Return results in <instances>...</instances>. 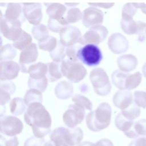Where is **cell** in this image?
Wrapping results in <instances>:
<instances>
[{
  "label": "cell",
  "instance_id": "46",
  "mask_svg": "<svg viewBox=\"0 0 146 146\" xmlns=\"http://www.w3.org/2000/svg\"><path fill=\"white\" fill-rule=\"evenodd\" d=\"M0 90L13 94L15 91V85L13 82L10 80L1 81Z\"/></svg>",
  "mask_w": 146,
  "mask_h": 146
},
{
  "label": "cell",
  "instance_id": "25",
  "mask_svg": "<svg viewBox=\"0 0 146 146\" xmlns=\"http://www.w3.org/2000/svg\"><path fill=\"white\" fill-rule=\"evenodd\" d=\"M47 66V78L50 82H55L62 77L63 74L61 72L60 64L59 63L51 62L48 63Z\"/></svg>",
  "mask_w": 146,
  "mask_h": 146
},
{
  "label": "cell",
  "instance_id": "19",
  "mask_svg": "<svg viewBox=\"0 0 146 146\" xmlns=\"http://www.w3.org/2000/svg\"><path fill=\"white\" fill-rule=\"evenodd\" d=\"M4 18L14 21H19L21 23L25 21L23 7L21 3H9L7 5Z\"/></svg>",
  "mask_w": 146,
  "mask_h": 146
},
{
  "label": "cell",
  "instance_id": "50",
  "mask_svg": "<svg viewBox=\"0 0 146 146\" xmlns=\"http://www.w3.org/2000/svg\"><path fill=\"white\" fill-rule=\"evenodd\" d=\"M91 6L101 7L106 9H108L113 6L114 3H88Z\"/></svg>",
  "mask_w": 146,
  "mask_h": 146
},
{
  "label": "cell",
  "instance_id": "22",
  "mask_svg": "<svg viewBox=\"0 0 146 146\" xmlns=\"http://www.w3.org/2000/svg\"><path fill=\"white\" fill-rule=\"evenodd\" d=\"M124 135L130 139L146 136V119H140L134 123L131 128Z\"/></svg>",
  "mask_w": 146,
  "mask_h": 146
},
{
  "label": "cell",
  "instance_id": "28",
  "mask_svg": "<svg viewBox=\"0 0 146 146\" xmlns=\"http://www.w3.org/2000/svg\"><path fill=\"white\" fill-rule=\"evenodd\" d=\"M120 26L122 30L127 34H136L137 29V21L133 18H121Z\"/></svg>",
  "mask_w": 146,
  "mask_h": 146
},
{
  "label": "cell",
  "instance_id": "20",
  "mask_svg": "<svg viewBox=\"0 0 146 146\" xmlns=\"http://www.w3.org/2000/svg\"><path fill=\"white\" fill-rule=\"evenodd\" d=\"M117 63L121 71L128 72L136 68L138 61L136 57L132 54H124L117 58Z\"/></svg>",
  "mask_w": 146,
  "mask_h": 146
},
{
  "label": "cell",
  "instance_id": "44",
  "mask_svg": "<svg viewBox=\"0 0 146 146\" xmlns=\"http://www.w3.org/2000/svg\"><path fill=\"white\" fill-rule=\"evenodd\" d=\"M1 146H18L19 141L16 136L7 138L1 134Z\"/></svg>",
  "mask_w": 146,
  "mask_h": 146
},
{
  "label": "cell",
  "instance_id": "5",
  "mask_svg": "<svg viewBox=\"0 0 146 146\" xmlns=\"http://www.w3.org/2000/svg\"><path fill=\"white\" fill-rule=\"evenodd\" d=\"M90 79L95 92L98 95L106 96L110 92L111 84L106 72L103 68H94L90 72Z\"/></svg>",
  "mask_w": 146,
  "mask_h": 146
},
{
  "label": "cell",
  "instance_id": "3",
  "mask_svg": "<svg viewBox=\"0 0 146 146\" xmlns=\"http://www.w3.org/2000/svg\"><path fill=\"white\" fill-rule=\"evenodd\" d=\"M50 138L55 146H75L81 142L83 132L79 127L70 128L60 127L51 132Z\"/></svg>",
  "mask_w": 146,
  "mask_h": 146
},
{
  "label": "cell",
  "instance_id": "32",
  "mask_svg": "<svg viewBox=\"0 0 146 146\" xmlns=\"http://www.w3.org/2000/svg\"><path fill=\"white\" fill-rule=\"evenodd\" d=\"M64 19L67 25L75 23L82 19V13L80 11L79 8H70L67 9Z\"/></svg>",
  "mask_w": 146,
  "mask_h": 146
},
{
  "label": "cell",
  "instance_id": "45",
  "mask_svg": "<svg viewBox=\"0 0 146 146\" xmlns=\"http://www.w3.org/2000/svg\"><path fill=\"white\" fill-rule=\"evenodd\" d=\"M44 143L43 138H38L35 136H31L25 141L24 146H44Z\"/></svg>",
  "mask_w": 146,
  "mask_h": 146
},
{
  "label": "cell",
  "instance_id": "31",
  "mask_svg": "<svg viewBox=\"0 0 146 146\" xmlns=\"http://www.w3.org/2000/svg\"><path fill=\"white\" fill-rule=\"evenodd\" d=\"M58 42L56 39L52 36H47L42 39L38 40L39 48L42 50L51 52L57 46Z\"/></svg>",
  "mask_w": 146,
  "mask_h": 146
},
{
  "label": "cell",
  "instance_id": "16",
  "mask_svg": "<svg viewBox=\"0 0 146 146\" xmlns=\"http://www.w3.org/2000/svg\"><path fill=\"white\" fill-rule=\"evenodd\" d=\"M20 66L14 61H4L1 62V81L10 80L17 78L19 71Z\"/></svg>",
  "mask_w": 146,
  "mask_h": 146
},
{
  "label": "cell",
  "instance_id": "4",
  "mask_svg": "<svg viewBox=\"0 0 146 146\" xmlns=\"http://www.w3.org/2000/svg\"><path fill=\"white\" fill-rule=\"evenodd\" d=\"M77 57L83 64L88 66H96L101 62L103 55L97 45L87 44L78 50Z\"/></svg>",
  "mask_w": 146,
  "mask_h": 146
},
{
  "label": "cell",
  "instance_id": "34",
  "mask_svg": "<svg viewBox=\"0 0 146 146\" xmlns=\"http://www.w3.org/2000/svg\"><path fill=\"white\" fill-rule=\"evenodd\" d=\"M47 85L48 79L46 76L39 79H35L29 77L28 80V86L30 89L36 90L41 92L46 90Z\"/></svg>",
  "mask_w": 146,
  "mask_h": 146
},
{
  "label": "cell",
  "instance_id": "52",
  "mask_svg": "<svg viewBox=\"0 0 146 146\" xmlns=\"http://www.w3.org/2000/svg\"><path fill=\"white\" fill-rule=\"evenodd\" d=\"M142 72L144 76V77L146 78V62L144 64L143 68H142Z\"/></svg>",
  "mask_w": 146,
  "mask_h": 146
},
{
  "label": "cell",
  "instance_id": "53",
  "mask_svg": "<svg viewBox=\"0 0 146 146\" xmlns=\"http://www.w3.org/2000/svg\"><path fill=\"white\" fill-rule=\"evenodd\" d=\"M78 4H79L78 3H66V5L69 7H73L78 5Z\"/></svg>",
  "mask_w": 146,
  "mask_h": 146
},
{
  "label": "cell",
  "instance_id": "13",
  "mask_svg": "<svg viewBox=\"0 0 146 146\" xmlns=\"http://www.w3.org/2000/svg\"><path fill=\"white\" fill-rule=\"evenodd\" d=\"M23 10L25 18L30 23L38 25L42 19V5L38 3H24Z\"/></svg>",
  "mask_w": 146,
  "mask_h": 146
},
{
  "label": "cell",
  "instance_id": "10",
  "mask_svg": "<svg viewBox=\"0 0 146 146\" xmlns=\"http://www.w3.org/2000/svg\"><path fill=\"white\" fill-rule=\"evenodd\" d=\"M21 24L18 21L1 18L0 25L1 32L6 38L14 42L19 37L23 31L21 28Z\"/></svg>",
  "mask_w": 146,
  "mask_h": 146
},
{
  "label": "cell",
  "instance_id": "41",
  "mask_svg": "<svg viewBox=\"0 0 146 146\" xmlns=\"http://www.w3.org/2000/svg\"><path fill=\"white\" fill-rule=\"evenodd\" d=\"M137 11L132 3H125L122 9V18H133V15Z\"/></svg>",
  "mask_w": 146,
  "mask_h": 146
},
{
  "label": "cell",
  "instance_id": "37",
  "mask_svg": "<svg viewBox=\"0 0 146 146\" xmlns=\"http://www.w3.org/2000/svg\"><path fill=\"white\" fill-rule=\"evenodd\" d=\"M65 46L60 41H58L57 46L55 48L50 52V55L52 59L56 63L63 61L66 56Z\"/></svg>",
  "mask_w": 146,
  "mask_h": 146
},
{
  "label": "cell",
  "instance_id": "14",
  "mask_svg": "<svg viewBox=\"0 0 146 146\" xmlns=\"http://www.w3.org/2000/svg\"><path fill=\"white\" fill-rule=\"evenodd\" d=\"M81 36V32L78 27L68 25L60 32V42L68 47L79 42Z\"/></svg>",
  "mask_w": 146,
  "mask_h": 146
},
{
  "label": "cell",
  "instance_id": "36",
  "mask_svg": "<svg viewBox=\"0 0 146 146\" xmlns=\"http://www.w3.org/2000/svg\"><path fill=\"white\" fill-rule=\"evenodd\" d=\"M121 113L126 119L133 121V120L137 119L140 116V107L133 102L128 108L121 110Z\"/></svg>",
  "mask_w": 146,
  "mask_h": 146
},
{
  "label": "cell",
  "instance_id": "29",
  "mask_svg": "<svg viewBox=\"0 0 146 146\" xmlns=\"http://www.w3.org/2000/svg\"><path fill=\"white\" fill-rule=\"evenodd\" d=\"M31 36L23 30L19 37L13 42V46L15 48L23 50L31 43Z\"/></svg>",
  "mask_w": 146,
  "mask_h": 146
},
{
  "label": "cell",
  "instance_id": "18",
  "mask_svg": "<svg viewBox=\"0 0 146 146\" xmlns=\"http://www.w3.org/2000/svg\"><path fill=\"white\" fill-rule=\"evenodd\" d=\"M112 100L116 107L123 110L133 103L132 94L129 90H119L114 94Z\"/></svg>",
  "mask_w": 146,
  "mask_h": 146
},
{
  "label": "cell",
  "instance_id": "48",
  "mask_svg": "<svg viewBox=\"0 0 146 146\" xmlns=\"http://www.w3.org/2000/svg\"><path fill=\"white\" fill-rule=\"evenodd\" d=\"M128 146H146V136H141L133 139Z\"/></svg>",
  "mask_w": 146,
  "mask_h": 146
},
{
  "label": "cell",
  "instance_id": "30",
  "mask_svg": "<svg viewBox=\"0 0 146 146\" xmlns=\"http://www.w3.org/2000/svg\"><path fill=\"white\" fill-rule=\"evenodd\" d=\"M0 55L1 62L9 61L15 57L17 51L13 46L10 44H7L1 46Z\"/></svg>",
  "mask_w": 146,
  "mask_h": 146
},
{
  "label": "cell",
  "instance_id": "8",
  "mask_svg": "<svg viewBox=\"0 0 146 146\" xmlns=\"http://www.w3.org/2000/svg\"><path fill=\"white\" fill-rule=\"evenodd\" d=\"M84 109L82 106L77 103L70 104L63 115V120L66 125L72 128L80 124L85 116Z\"/></svg>",
  "mask_w": 146,
  "mask_h": 146
},
{
  "label": "cell",
  "instance_id": "23",
  "mask_svg": "<svg viewBox=\"0 0 146 146\" xmlns=\"http://www.w3.org/2000/svg\"><path fill=\"white\" fill-rule=\"evenodd\" d=\"M47 72V64L38 62L30 66L28 68L27 73L29 74L30 78L35 79H39L45 77Z\"/></svg>",
  "mask_w": 146,
  "mask_h": 146
},
{
  "label": "cell",
  "instance_id": "33",
  "mask_svg": "<svg viewBox=\"0 0 146 146\" xmlns=\"http://www.w3.org/2000/svg\"><path fill=\"white\" fill-rule=\"evenodd\" d=\"M42 100L43 96L42 92L34 89H30L28 90L24 96L25 102L27 106H29L33 103H42Z\"/></svg>",
  "mask_w": 146,
  "mask_h": 146
},
{
  "label": "cell",
  "instance_id": "15",
  "mask_svg": "<svg viewBox=\"0 0 146 146\" xmlns=\"http://www.w3.org/2000/svg\"><path fill=\"white\" fill-rule=\"evenodd\" d=\"M108 46L110 50L114 54H121L126 52L129 47L127 39L120 33H113L108 40Z\"/></svg>",
  "mask_w": 146,
  "mask_h": 146
},
{
  "label": "cell",
  "instance_id": "42",
  "mask_svg": "<svg viewBox=\"0 0 146 146\" xmlns=\"http://www.w3.org/2000/svg\"><path fill=\"white\" fill-rule=\"evenodd\" d=\"M137 29L136 34L138 35L137 40L139 42H143L146 38V23L141 21H137Z\"/></svg>",
  "mask_w": 146,
  "mask_h": 146
},
{
  "label": "cell",
  "instance_id": "35",
  "mask_svg": "<svg viewBox=\"0 0 146 146\" xmlns=\"http://www.w3.org/2000/svg\"><path fill=\"white\" fill-rule=\"evenodd\" d=\"M142 75L139 71L132 74H129L125 82V88L127 90H131L136 88L141 83Z\"/></svg>",
  "mask_w": 146,
  "mask_h": 146
},
{
  "label": "cell",
  "instance_id": "26",
  "mask_svg": "<svg viewBox=\"0 0 146 146\" xmlns=\"http://www.w3.org/2000/svg\"><path fill=\"white\" fill-rule=\"evenodd\" d=\"M26 105L24 99L18 97L14 98L10 103V112L14 115H20L26 110Z\"/></svg>",
  "mask_w": 146,
  "mask_h": 146
},
{
  "label": "cell",
  "instance_id": "38",
  "mask_svg": "<svg viewBox=\"0 0 146 146\" xmlns=\"http://www.w3.org/2000/svg\"><path fill=\"white\" fill-rule=\"evenodd\" d=\"M31 33L34 38L38 40L49 36L48 28L43 24L34 26L31 30Z\"/></svg>",
  "mask_w": 146,
  "mask_h": 146
},
{
  "label": "cell",
  "instance_id": "47",
  "mask_svg": "<svg viewBox=\"0 0 146 146\" xmlns=\"http://www.w3.org/2000/svg\"><path fill=\"white\" fill-rule=\"evenodd\" d=\"M78 50L76 47L75 46L68 47L66 48V55H67L69 60L72 62H78V59L77 57Z\"/></svg>",
  "mask_w": 146,
  "mask_h": 146
},
{
  "label": "cell",
  "instance_id": "12",
  "mask_svg": "<svg viewBox=\"0 0 146 146\" xmlns=\"http://www.w3.org/2000/svg\"><path fill=\"white\" fill-rule=\"evenodd\" d=\"M103 18V11L95 7H89L82 12V22L86 27L91 28L101 25Z\"/></svg>",
  "mask_w": 146,
  "mask_h": 146
},
{
  "label": "cell",
  "instance_id": "39",
  "mask_svg": "<svg viewBox=\"0 0 146 146\" xmlns=\"http://www.w3.org/2000/svg\"><path fill=\"white\" fill-rule=\"evenodd\" d=\"M72 101L75 103L79 104L82 106L84 108L88 110H91L92 109V103L87 97L80 95L76 94L72 98Z\"/></svg>",
  "mask_w": 146,
  "mask_h": 146
},
{
  "label": "cell",
  "instance_id": "43",
  "mask_svg": "<svg viewBox=\"0 0 146 146\" xmlns=\"http://www.w3.org/2000/svg\"><path fill=\"white\" fill-rule=\"evenodd\" d=\"M65 26L61 22L55 19L49 18L48 21V28L54 33H60Z\"/></svg>",
  "mask_w": 146,
  "mask_h": 146
},
{
  "label": "cell",
  "instance_id": "54",
  "mask_svg": "<svg viewBox=\"0 0 146 146\" xmlns=\"http://www.w3.org/2000/svg\"><path fill=\"white\" fill-rule=\"evenodd\" d=\"M141 11H142L144 14H145L146 15V6H145L144 8L141 9Z\"/></svg>",
  "mask_w": 146,
  "mask_h": 146
},
{
  "label": "cell",
  "instance_id": "24",
  "mask_svg": "<svg viewBox=\"0 0 146 146\" xmlns=\"http://www.w3.org/2000/svg\"><path fill=\"white\" fill-rule=\"evenodd\" d=\"M129 75V73L123 72L121 70H115L111 75V79L113 84L120 90H125V82Z\"/></svg>",
  "mask_w": 146,
  "mask_h": 146
},
{
  "label": "cell",
  "instance_id": "51",
  "mask_svg": "<svg viewBox=\"0 0 146 146\" xmlns=\"http://www.w3.org/2000/svg\"><path fill=\"white\" fill-rule=\"evenodd\" d=\"M44 146H55V145L51 140H50L46 142L44 144Z\"/></svg>",
  "mask_w": 146,
  "mask_h": 146
},
{
  "label": "cell",
  "instance_id": "21",
  "mask_svg": "<svg viewBox=\"0 0 146 146\" xmlns=\"http://www.w3.org/2000/svg\"><path fill=\"white\" fill-rule=\"evenodd\" d=\"M74 92V87L71 83L63 80L58 83L55 88L56 97L60 99H67L71 97Z\"/></svg>",
  "mask_w": 146,
  "mask_h": 146
},
{
  "label": "cell",
  "instance_id": "27",
  "mask_svg": "<svg viewBox=\"0 0 146 146\" xmlns=\"http://www.w3.org/2000/svg\"><path fill=\"white\" fill-rule=\"evenodd\" d=\"M134 123L133 121L129 120L124 117L121 112L116 115L115 120V124L116 128L123 131L124 133L128 132L131 128Z\"/></svg>",
  "mask_w": 146,
  "mask_h": 146
},
{
  "label": "cell",
  "instance_id": "7",
  "mask_svg": "<svg viewBox=\"0 0 146 146\" xmlns=\"http://www.w3.org/2000/svg\"><path fill=\"white\" fill-rule=\"evenodd\" d=\"M1 133L9 137H14L21 133L23 125L21 120L14 116H2L0 119Z\"/></svg>",
  "mask_w": 146,
  "mask_h": 146
},
{
  "label": "cell",
  "instance_id": "2",
  "mask_svg": "<svg viewBox=\"0 0 146 146\" xmlns=\"http://www.w3.org/2000/svg\"><path fill=\"white\" fill-rule=\"evenodd\" d=\"M112 109L106 102L100 103L95 111L89 112L86 116L88 128L94 132H98L106 128L111 123Z\"/></svg>",
  "mask_w": 146,
  "mask_h": 146
},
{
  "label": "cell",
  "instance_id": "40",
  "mask_svg": "<svg viewBox=\"0 0 146 146\" xmlns=\"http://www.w3.org/2000/svg\"><path fill=\"white\" fill-rule=\"evenodd\" d=\"M134 103L139 107L146 108V92L142 91H136L133 93Z\"/></svg>",
  "mask_w": 146,
  "mask_h": 146
},
{
  "label": "cell",
  "instance_id": "17",
  "mask_svg": "<svg viewBox=\"0 0 146 146\" xmlns=\"http://www.w3.org/2000/svg\"><path fill=\"white\" fill-rule=\"evenodd\" d=\"M44 5L47 6L46 13L49 16V18L60 21L65 26H68L64 19L67 10L66 7L64 5L59 3H49L48 5L44 3Z\"/></svg>",
  "mask_w": 146,
  "mask_h": 146
},
{
  "label": "cell",
  "instance_id": "49",
  "mask_svg": "<svg viewBox=\"0 0 146 146\" xmlns=\"http://www.w3.org/2000/svg\"><path fill=\"white\" fill-rule=\"evenodd\" d=\"M88 146H113L112 142L107 139H102L98 141L96 143H89Z\"/></svg>",
  "mask_w": 146,
  "mask_h": 146
},
{
  "label": "cell",
  "instance_id": "6",
  "mask_svg": "<svg viewBox=\"0 0 146 146\" xmlns=\"http://www.w3.org/2000/svg\"><path fill=\"white\" fill-rule=\"evenodd\" d=\"M60 68L63 75L74 83L83 80L87 74L86 68L79 62L64 59L60 64Z\"/></svg>",
  "mask_w": 146,
  "mask_h": 146
},
{
  "label": "cell",
  "instance_id": "11",
  "mask_svg": "<svg viewBox=\"0 0 146 146\" xmlns=\"http://www.w3.org/2000/svg\"><path fill=\"white\" fill-rule=\"evenodd\" d=\"M38 56V51L36 44L31 43L29 46L22 50L19 56V66L21 71L27 73L28 68L31 63L35 62Z\"/></svg>",
  "mask_w": 146,
  "mask_h": 146
},
{
  "label": "cell",
  "instance_id": "9",
  "mask_svg": "<svg viewBox=\"0 0 146 146\" xmlns=\"http://www.w3.org/2000/svg\"><path fill=\"white\" fill-rule=\"evenodd\" d=\"M108 33L107 29L101 25L91 27L81 36L79 43L80 44H98L102 42L107 37Z\"/></svg>",
  "mask_w": 146,
  "mask_h": 146
},
{
  "label": "cell",
  "instance_id": "1",
  "mask_svg": "<svg viewBox=\"0 0 146 146\" xmlns=\"http://www.w3.org/2000/svg\"><path fill=\"white\" fill-rule=\"evenodd\" d=\"M24 119L26 124L31 127L34 136L38 138H43L51 131V116L41 103H33L28 106Z\"/></svg>",
  "mask_w": 146,
  "mask_h": 146
}]
</instances>
